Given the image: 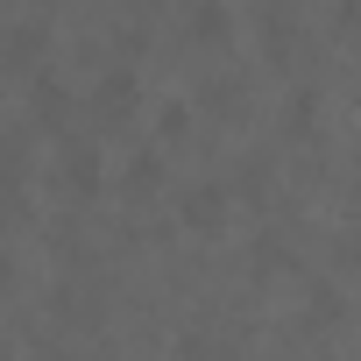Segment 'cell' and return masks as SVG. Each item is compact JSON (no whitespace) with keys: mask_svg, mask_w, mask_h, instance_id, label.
<instances>
[{"mask_svg":"<svg viewBox=\"0 0 361 361\" xmlns=\"http://www.w3.org/2000/svg\"><path fill=\"white\" fill-rule=\"evenodd\" d=\"M185 220L192 227H220V192H192L185 199Z\"/></svg>","mask_w":361,"mask_h":361,"instance_id":"obj_1","label":"cell"},{"mask_svg":"<svg viewBox=\"0 0 361 361\" xmlns=\"http://www.w3.org/2000/svg\"><path fill=\"white\" fill-rule=\"evenodd\" d=\"M128 106H135V78L114 71V78H106V114H128Z\"/></svg>","mask_w":361,"mask_h":361,"instance_id":"obj_2","label":"cell"},{"mask_svg":"<svg viewBox=\"0 0 361 361\" xmlns=\"http://www.w3.org/2000/svg\"><path fill=\"white\" fill-rule=\"evenodd\" d=\"M192 29H199V36H220V29H227V15H220V8H199V22H192Z\"/></svg>","mask_w":361,"mask_h":361,"instance_id":"obj_3","label":"cell"}]
</instances>
